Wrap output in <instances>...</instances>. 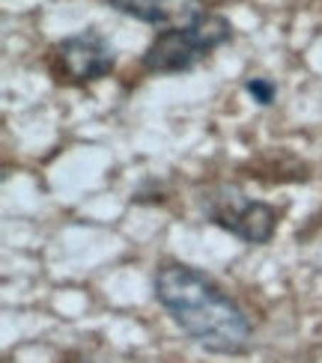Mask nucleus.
<instances>
[{"label": "nucleus", "instance_id": "1", "mask_svg": "<svg viewBox=\"0 0 322 363\" xmlns=\"http://www.w3.org/2000/svg\"><path fill=\"white\" fill-rule=\"evenodd\" d=\"M156 301L186 334L215 354H239L251 340V319L224 289L191 265H159Z\"/></svg>", "mask_w": 322, "mask_h": 363}, {"label": "nucleus", "instance_id": "2", "mask_svg": "<svg viewBox=\"0 0 322 363\" xmlns=\"http://www.w3.org/2000/svg\"><path fill=\"white\" fill-rule=\"evenodd\" d=\"M233 27L224 15L206 12L203 18H197L194 24L161 30V33L149 42V48L144 54V69L156 74H176L188 72L200 63L203 57H209L218 45L230 42Z\"/></svg>", "mask_w": 322, "mask_h": 363}, {"label": "nucleus", "instance_id": "3", "mask_svg": "<svg viewBox=\"0 0 322 363\" xmlns=\"http://www.w3.org/2000/svg\"><path fill=\"white\" fill-rule=\"evenodd\" d=\"M206 218L221 230L233 233L236 238L248 241V245H266L274 235V226H278V211L269 203L245 196L236 188H218L215 194H209Z\"/></svg>", "mask_w": 322, "mask_h": 363}, {"label": "nucleus", "instance_id": "4", "mask_svg": "<svg viewBox=\"0 0 322 363\" xmlns=\"http://www.w3.org/2000/svg\"><path fill=\"white\" fill-rule=\"evenodd\" d=\"M57 60L63 66V72L78 84L104 78V74L114 72V63H117L111 42L102 33H96V30L63 39L57 45Z\"/></svg>", "mask_w": 322, "mask_h": 363}, {"label": "nucleus", "instance_id": "5", "mask_svg": "<svg viewBox=\"0 0 322 363\" xmlns=\"http://www.w3.org/2000/svg\"><path fill=\"white\" fill-rule=\"evenodd\" d=\"M104 4L122 15H129V18H137L161 30L194 24L209 12L203 0H104Z\"/></svg>", "mask_w": 322, "mask_h": 363}, {"label": "nucleus", "instance_id": "6", "mask_svg": "<svg viewBox=\"0 0 322 363\" xmlns=\"http://www.w3.org/2000/svg\"><path fill=\"white\" fill-rule=\"evenodd\" d=\"M245 89H248V96L257 101V104H272L274 96H278V86H274L269 78H248L245 81Z\"/></svg>", "mask_w": 322, "mask_h": 363}]
</instances>
